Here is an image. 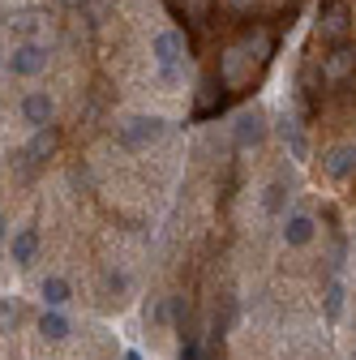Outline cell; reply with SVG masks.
Wrapping results in <instances>:
<instances>
[{
  "instance_id": "obj_19",
  "label": "cell",
  "mask_w": 356,
  "mask_h": 360,
  "mask_svg": "<svg viewBox=\"0 0 356 360\" xmlns=\"http://www.w3.org/2000/svg\"><path fill=\"white\" fill-rule=\"evenodd\" d=\"M176 9H185V13H193V18H206V0H172Z\"/></svg>"
},
{
  "instance_id": "obj_16",
  "label": "cell",
  "mask_w": 356,
  "mask_h": 360,
  "mask_svg": "<svg viewBox=\"0 0 356 360\" xmlns=\"http://www.w3.org/2000/svg\"><path fill=\"white\" fill-rule=\"evenodd\" d=\"M339 309H343V288L331 283V288H326V318H331V322L339 318Z\"/></svg>"
},
{
  "instance_id": "obj_14",
  "label": "cell",
  "mask_w": 356,
  "mask_h": 360,
  "mask_svg": "<svg viewBox=\"0 0 356 360\" xmlns=\"http://www.w3.org/2000/svg\"><path fill=\"white\" fill-rule=\"evenodd\" d=\"M262 138H266L262 116H258V112H245V116L236 120V146H258Z\"/></svg>"
},
{
  "instance_id": "obj_12",
  "label": "cell",
  "mask_w": 356,
  "mask_h": 360,
  "mask_svg": "<svg viewBox=\"0 0 356 360\" xmlns=\"http://www.w3.org/2000/svg\"><path fill=\"white\" fill-rule=\"evenodd\" d=\"M69 318H65V313L61 309H43L39 313V335L43 339H48V343H61V339H69Z\"/></svg>"
},
{
  "instance_id": "obj_7",
  "label": "cell",
  "mask_w": 356,
  "mask_h": 360,
  "mask_svg": "<svg viewBox=\"0 0 356 360\" xmlns=\"http://www.w3.org/2000/svg\"><path fill=\"white\" fill-rule=\"evenodd\" d=\"M22 116H26V124H30V129H39V124H52V116H56V103H52V95H48V90H30V95L22 99Z\"/></svg>"
},
{
  "instance_id": "obj_18",
  "label": "cell",
  "mask_w": 356,
  "mask_h": 360,
  "mask_svg": "<svg viewBox=\"0 0 356 360\" xmlns=\"http://www.w3.org/2000/svg\"><path fill=\"white\" fill-rule=\"evenodd\" d=\"M224 9L236 13V18H249V13L258 9V0H224Z\"/></svg>"
},
{
  "instance_id": "obj_3",
  "label": "cell",
  "mask_w": 356,
  "mask_h": 360,
  "mask_svg": "<svg viewBox=\"0 0 356 360\" xmlns=\"http://www.w3.org/2000/svg\"><path fill=\"white\" fill-rule=\"evenodd\" d=\"M5 65H9L13 77H39L43 69H48V48H39V43H18Z\"/></svg>"
},
{
  "instance_id": "obj_5",
  "label": "cell",
  "mask_w": 356,
  "mask_h": 360,
  "mask_svg": "<svg viewBox=\"0 0 356 360\" xmlns=\"http://www.w3.org/2000/svg\"><path fill=\"white\" fill-rule=\"evenodd\" d=\"M151 56H155V65L163 69V77H176V65H181V56H185V39L176 34V30H163V34H155V43H151Z\"/></svg>"
},
{
  "instance_id": "obj_2",
  "label": "cell",
  "mask_w": 356,
  "mask_h": 360,
  "mask_svg": "<svg viewBox=\"0 0 356 360\" xmlns=\"http://www.w3.org/2000/svg\"><path fill=\"white\" fill-rule=\"evenodd\" d=\"M167 133V124L159 120V116H133L125 129H120V146L125 150H146L151 142H159Z\"/></svg>"
},
{
  "instance_id": "obj_15",
  "label": "cell",
  "mask_w": 356,
  "mask_h": 360,
  "mask_svg": "<svg viewBox=\"0 0 356 360\" xmlns=\"http://www.w3.org/2000/svg\"><path fill=\"white\" fill-rule=\"evenodd\" d=\"M284 206H288V189L284 185H271V189L262 193V210L266 214H284Z\"/></svg>"
},
{
  "instance_id": "obj_13",
  "label": "cell",
  "mask_w": 356,
  "mask_h": 360,
  "mask_svg": "<svg viewBox=\"0 0 356 360\" xmlns=\"http://www.w3.org/2000/svg\"><path fill=\"white\" fill-rule=\"evenodd\" d=\"M56 142H61V133H56V124H39L34 129V138H30V146H26V159H48L52 150H56Z\"/></svg>"
},
{
  "instance_id": "obj_21",
  "label": "cell",
  "mask_w": 356,
  "mask_h": 360,
  "mask_svg": "<svg viewBox=\"0 0 356 360\" xmlns=\"http://www.w3.org/2000/svg\"><path fill=\"white\" fill-rule=\"evenodd\" d=\"M352 360H356V352H352Z\"/></svg>"
},
{
  "instance_id": "obj_9",
  "label": "cell",
  "mask_w": 356,
  "mask_h": 360,
  "mask_svg": "<svg viewBox=\"0 0 356 360\" xmlns=\"http://www.w3.org/2000/svg\"><path fill=\"white\" fill-rule=\"evenodd\" d=\"M34 253H39V232H34V228H18V232L9 236V257H13V266H30Z\"/></svg>"
},
{
  "instance_id": "obj_20",
  "label": "cell",
  "mask_w": 356,
  "mask_h": 360,
  "mask_svg": "<svg viewBox=\"0 0 356 360\" xmlns=\"http://www.w3.org/2000/svg\"><path fill=\"white\" fill-rule=\"evenodd\" d=\"M9 236V223H5V214H0V240H5Z\"/></svg>"
},
{
  "instance_id": "obj_4",
  "label": "cell",
  "mask_w": 356,
  "mask_h": 360,
  "mask_svg": "<svg viewBox=\"0 0 356 360\" xmlns=\"http://www.w3.org/2000/svg\"><path fill=\"white\" fill-rule=\"evenodd\" d=\"M318 30H322L326 43H348V34H352V13H348L343 0H326V5H322Z\"/></svg>"
},
{
  "instance_id": "obj_1",
  "label": "cell",
  "mask_w": 356,
  "mask_h": 360,
  "mask_svg": "<svg viewBox=\"0 0 356 360\" xmlns=\"http://www.w3.org/2000/svg\"><path fill=\"white\" fill-rule=\"evenodd\" d=\"M262 52H271V39L266 34H249V39H241L236 48H228L224 56H219V82H228V86H236L249 69H253V60H262Z\"/></svg>"
},
{
  "instance_id": "obj_10",
  "label": "cell",
  "mask_w": 356,
  "mask_h": 360,
  "mask_svg": "<svg viewBox=\"0 0 356 360\" xmlns=\"http://www.w3.org/2000/svg\"><path fill=\"white\" fill-rule=\"evenodd\" d=\"M352 69H356V56H352V48H348V43H335V52L322 60V77H326V82H343Z\"/></svg>"
},
{
  "instance_id": "obj_11",
  "label": "cell",
  "mask_w": 356,
  "mask_h": 360,
  "mask_svg": "<svg viewBox=\"0 0 356 360\" xmlns=\"http://www.w3.org/2000/svg\"><path fill=\"white\" fill-rule=\"evenodd\" d=\"M39 296H43V309H65L73 300V283L61 279V275H48L39 283Z\"/></svg>"
},
{
  "instance_id": "obj_6",
  "label": "cell",
  "mask_w": 356,
  "mask_h": 360,
  "mask_svg": "<svg viewBox=\"0 0 356 360\" xmlns=\"http://www.w3.org/2000/svg\"><path fill=\"white\" fill-rule=\"evenodd\" d=\"M279 236H284L288 249H305V245H314V236H318V219L305 214V210H292V214H284Z\"/></svg>"
},
{
  "instance_id": "obj_8",
  "label": "cell",
  "mask_w": 356,
  "mask_h": 360,
  "mask_svg": "<svg viewBox=\"0 0 356 360\" xmlns=\"http://www.w3.org/2000/svg\"><path fill=\"white\" fill-rule=\"evenodd\" d=\"M322 172H326L331 180H348V176L356 172V146H335V150H326V155H322Z\"/></svg>"
},
{
  "instance_id": "obj_17",
  "label": "cell",
  "mask_w": 356,
  "mask_h": 360,
  "mask_svg": "<svg viewBox=\"0 0 356 360\" xmlns=\"http://www.w3.org/2000/svg\"><path fill=\"white\" fill-rule=\"evenodd\" d=\"M18 326V304L13 300H0V335Z\"/></svg>"
}]
</instances>
